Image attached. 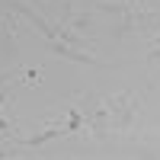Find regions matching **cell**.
Masks as SVG:
<instances>
[{
    "mask_svg": "<svg viewBox=\"0 0 160 160\" xmlns=\"http://www.w3.org/2000/svg\"><path fill=\"white\" fill-rule=\"evenodd\" d=\"M106 106H109V118H112V125L118 131H128L131 122H135V115H138V93H131V90H122V93H112V96H106Z\"/></svg>",
    "mask_w": 160,
    "mask_h": 160,
    "instance_id": "1",
    "label": "cell"
},
{
    "mask_svg": "<svg viewBox=\"0 0 160 160\" xmlns=\"http://www.w3.org/2000/svg\"><path fill=\"white\" fill-rule=\"evenodd\" d=\"M80 112H83V125H87L99 141L109 135V106H106V99H87Z\"/></svg>",
    "mask_w": 160,
    "mask_h": 160,
    "instance_id": "2",
    "label": "cell"
},
{
    "mask_svg": "<svg viewBox=\"0 0 160 160\" xmlns=\"http://www.w3.org/2000/svg\"><path fill=\"white\" fill-rule=\"evenodd\" d=\"M45 48H48L55 58H68V61H74V64H83V68H102V61H99L96 55H90L87 48L68 45V42H61V38H51V42H45Z\"/></svg>",
    "mask_w": 160,
    "mask_h": 160,
    "instance_id": "3",
    "label": "cell"
},
{
    "mask_svg": "<svg viewBox=\"0 0 160 160\" xmlns=\"http://www.w3.org/2000/svg\"><path fill=\"white\" fill-rule=\"evenodd\" d=\"M7 7H10L13 13H16L19 19H26V22H32L35 29L42 32V35H45V42H51V38H58V29H55V22H48V19L42 16V13H35L32 7H26V3H19V0H7Z\"/></svg>",
    "mask_w": 160,
    "mask_h": 160,
    "instance_id": "4",
    "label": "cell"
},
{
    "mask_svg": "<svg viewBox=\"0 0 160 160\" xmlns=\"http://www.w3.org/2000/svg\"><path fill=\"white\" fill-rule=\"evenodd\" d=\"M68 128H45V131H38V135H32V138H16V144H26V148H42V144H48V141H55L58 135H64Z\"/></svg>",
    "mask_w": 160,
    "mask_h": 160,
    "instance_id": "5",
    "label": "cell"
},
{
    "mask_svg": "<svg viewBox=\"0 0 160 160\" xmlns=\"http://www.w3.org/2000/svg\"><path fill=\"white\" fill-rule=\"evenodd\" d=\"M64 22H68L74 32H83V29H90V22H93V19H90V13H71Z\"/></svg>",
    "mask_w": 160,
    "mask_h": 160,
    "instance_id": "6",
    "label": "cell"
},
{
    "mask_svg": "<svg viewBox=\"0 0 160 160\" xmlns=\"http://www.w3.org/2000/svg\"><path fill=\"white\" fill-rule=\"evenodd\" d=\"M48 3H55V7H58V13H61V19H68L71 13H74V10H71V0H48Z\"/></svg>",
    "mask_w": 160,
    "mask_h": 160,
    "instance_id": "7",
    "label": "cell"
},
{
    "mask_svg": "<svg viewBox=\"0 0 160 160\" xmlns=\"http://www.w3.org/2000/svg\"><path fill=\"white\" fill-rule=\"evenodd\" d=\"M22 74H26V71H22ZM22 74H10V71H7V74H0V87H3V83H16Z\"/></svg>",
    "mask_w": 160,
    "mask_h": 160,
    "instance_id": "8",
    "label": "cell"
},
{
    "mask_svg": "<svg viewBox=\"0 0 160 160\" xmlns=\"http://www.w3.org/2000/svg\"><path fill=\"white\" fill-rule=\"evenodd\" d=\"M148 61H151V64H160V45H154V48L148 51Z\"/></svg>",
    "mask_w": 160,
    "mask_h": 160,
    "instance_id": "9",
    "label": "cell"
},
{
    "mask_svg": "<svg viewBox=\"0 0 160 160\" xmlns=\"http://www.w3.org/2000/svg\"><path fill=\"white\" fill-rule=\"evenodd\" d=\"M10 128H13V122H7V118H0V131H3V135H10Z\"/></svg>",
    "mask_w": 160,
    "mask_h": 160,
    "instance_id": "10",
    "label": "cell"
},
{
    "mask_svg": "<svg viewBox=\"0 0 160 160\" xmlns=\"http://www.w3.org/2000/svg\"><path fill=\"white\" fill-rule=\"evenodd\" d=\"M148 42H151V48H154V45H160V32H157V35H151Z\"/></svg>",
    "mask_w": 160,
    "mask_h": 160,
    "instance_id": "11",
    "label": "cell"
},
{
    "mask_svg": "<svg viewBox=\"0 0 160 160\" xmlns=\"http://www.w3.org/2000/svg\"><path fill=\"white\" fill-rule=\"evenodd\" d=\"M125 3H131V7H144V0H125Z\"/></svg>",
    "mask_w": 160,
    "mask_h": 160,
    "instance_id": "12",
    "label": "cell"
},
{
    "mask_svg": "<svg viewBox=\"0 0 160 160\" xmlns=\"http://www.w3.org/2000/svg\"><path fill=\"white\" fill-rule=\"evenodd\" d=\"M32 3H35V0H32Z\"/></svg>",
    "mask_w": 160,
    "mask_h": 160,
    "instance_id": "13",
    "label": "cell"
}]
</instances>
